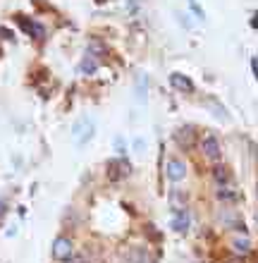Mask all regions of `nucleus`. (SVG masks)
Instances as JSON below:
<instances>
[{"label": "nucleus", "mask_w": 258, "mask_h": 263, "mask_svg": "<svg viewBox=\"0 0 258 263\" xmlns=\"http://www.w3.org/2000/svg\"><path fill=\"white\" fill-rule=\"evenodd\" d=\"M217 199H223V201H237L239 194L232 187H220V189H217Z\"/></svg>", "instance_id": "14"}, {"label": "nucleus", "mask_w": 258, "mask_h": 263, "mask_svg": "<svg viewBox=\"0 0 258 263\" xmlns=\"http://www.w3.org/2000/svg\"><path fill=\"white\" fill-rule=\"evenodd\" d=\"M65 263H86L84 256H70V258H65Z\"/></svg>", "instance_id": "18"}, {"label": "nucleus", "mask_w": 258, "mask_h": 263, "mask_svg": "<svg viewBox=\"0 0 258 263\" xmlns=\"http://www.w3.org/2000/svg\"><path fill=\"white\" fill-rule=\"evenodd\" d=\"M115 146H117V151L122 153V148H125V144H122V139H117V141H115Z\"/></svg>", "instance_id": "20"}, {"label": "nucleus", "mask_w": 258, "mask_h": 263, "mask_svg": "<svg viewBox=\"0 0 258 263\" xmlns=\"http://www.w3.org/2000/svg\"><path fill=\"white\" fill-rule=\"evenodd\" d=\"M127 175H129V163L125 158H112L108 163V180L110 182H117L122 177H127Z\"/></svg>", "instance_id": "3"}, {"label": "nucleus", "mask_w": 258, "mask_h": 263, "mask_svg": "<svg viewBox=\"0 0 258 263\" xmlns=\"http://www.w3.org/2000/svg\"><path fill=\"white\" fill-rule=\"evenodd\" d=\"M5 213V203H3V201H0V215Z\"/></svg>", "instance_id": "21"}, {"label": "nucleus", "mask_w": 258, "mask_h": 263, "mask_svg": "<svg viewBox=\"0 0 258 263\" xmlns=\"http://www.w3.org/2000/svg\"><path fill=\"white\" fill-rule=\"evenodd\" d=\"M72 256V239L67 237H57L55 242H53V258L57 261H65V258Z\"/></svg>", "instance_id": "4"}, {"label": "nucleus", "mask_w": 258, "mask_h": 263, "mask_svg": "<svg viewBox=\"0 0 258 263\" xmlns=\"http://www.w3.org/2000/svg\"><path fill=\"white\" fill-rule=\"evenodd\" d=\"M134 148L141 153V148H144V139H136V141H134Z\"/></svg>", "instance_id": "19"}, {"label": "nucleus", "mask_w": 258, "mask_h": 263, "mask_svg": "<svg viewBox=\"0 0 258 263\" xmlns=\"http://www.w3.org/2000/svg\"><path fill=\"white\" fill-rule=\"evenodd\" d=\"M146 77H139V82H136V96H139V101H144V96H146Z\"/></svg>", "instance_id": "16"}, {"label": "nucleus", "mask_w": 258, "mask_h": 263, "mask_svg": "<svg viewBox=\"0 0 258 263\" xmlns=\"http://www.w3.org/2000/svg\"><path fill=\"white\" fill-rule=\"evenodd\" d=\"M170 84H172L177 91H187V93H191L194 91V84H191V79H187V77H182V74H170Z\"/></svg>", "instance_id": "9"}, {"label": "nucleus", "mask_w": 258, "mask_h": 263, "mask_svg": "<svg viewBox=\"0 0 258 263\" xmlns=\"http://www.w3.org/2000/svg\"><path fill=\"white\" fill-rule=\"evenodd\" d=\"M232 249H234V254H242V256H246V254H249V251H251V242H249V239H234V242H232Z\"/></svg>", "instance_id": "13"}, {"label": "nucleus", "mask_w": 258, "mask_h": 263, "mask_svg": "<svg viewBox=\"0 0 258 263\" xmlns=\"http://www.w3.org/2000/svg\"><path fill=\"white\" fill-rule=\"evenodd\" d=\"M201 151H203V156H206V158L208 160H217L220 158V141H217L215 137H206L201 141Z\"/></svg>", "instance_id": "6"}, {"label": "nucleus", "mask_w": 258, "mask_h": 263, "mask_svg": "<svg viewBox=\"0 0 258 263\" xmlns=\"http://www.w3.org/2000/svg\"><path fill=\"white\" fill-rule=\"evenodd\" d=\"M213 177H215V182H220V184L230 182V173H227V167H223V165H217L215 170H213Z\"/></svg>", "instance_id": "15"}, {"label": "nucleus", "mask_w": 258, "mask_h": 263, "mask_svg": "<svg viewBox=\"0 0 258 263\" xmlns=\"http://www.w3.org/2000/svg\"><path fill=\"white\" fill-rule=\"evenodd\" d=\"M96 69H98V60H96V55H91V53L79 63V72H82V74H93Z\"/></svg>", "instance_id": "11"}, {"label": "nucleus", "mask_w": 258, "mask_h": 263, "mask_svg": "<svg viewBox=\"0 0 258 263\" xmlns=\"http://www.w3.org/2000/svg\"><path fill=\"white\" fill-rule=\"evenodd\" d=\"M174 141H177V146L180 148H184V151H189V148H194L196 144V129L194 127H180V129L174 132Z\"/></svg>", "instance_id": "2"}, {"label": "nucleus", "mask_w": 258, "mask_h": 263, "mask_svg": "<svg viewBox=\"0 0 258 263\" xmlns=\"http://www.w3.org/2000/svg\"><path fill=\"white\" fill-rule=\"evenodd\" d=\"M91 134H93V122H91V120H86V118H82L77 125L72 127V137L77 139L79 146H84L86 141L91 139Z\"/></svg>", "instance_id": "1"}, {"label": "nucleus", "mask_w": 258, "mask_h": 263, "mask_svg": "<svg viewBox=\"0 0 258 263\" xmlns=\"http://www.w3.org/2000/svg\"><path fill=\"white\" fill-rule=\"evenodd\" d=\"M165 175H168L172 182H180V180H184L187 167H184V163H182L180 158H170L168 163H165Z\"/></svg>", "instance_id": "5"}, {"label": "nucleus", "mask_w": 258, "mask_h": 263, "mask_svg": "<svg viewBox=\"0 0 258 263\" xmlns=\"http://www.w3.org/2000/svg\"><path fill=\"white\" fill-rule=\"evenodd\" d=\"M189 222H191V218H189V213L182 208V211H174L172 215V228L177 230V232H187L189 230Z\"/></svg>", "instance_id": "8"}, {"label": "nucleus", "mask_w": 258, "mask_h": 263, "mask_svg": "<svg viewBox=\"0 0 258 263\" xmlns=\"http://www.w3.org/2000/svg\"><path fill=\"white\" fill-rule=\"evenodd\" d=\"M17 22L22 24V29H24L27 34H34V39H43V36H46V31H43L41 24H36V22H29V20H24V17H19Z\"/></svg>", "instance_id": "10"}, {"label": "nucleus", "mask_w": 258, "mask_h": 263, "mask_svg": "<svg viewBox=\"0 0 258 263\" xmlns=\"http://www.w3.org/2000/svg\"><path fill=\"white\" fill-rule=\"evenodd\" d=\"M189 5H191V10H194L196 17H199V20H203V10L199 7V3H196V0H189Z\"/></svg>", "instance_id": "17"}, {"label": "nucleus", "mask_w": 258, "mask_h": 263, "mask_svg": "<svg viewBox=\"0 0 258 263\" xmlns=\"http://www.w3.org/2000/svg\"><path fill=\"white\" fill-rule=\"evenodd\" d=\"M127 258H129V263H155V256L148 254L146 247H132Z\"/></svg>", "instance_id": "7"}, {"label": "nucleus", "mask_w": 258, "mask_h": 263, "mask_svg": "<svg viewBox=\"0 0 258 263\" xmlns=\"http://www.w3.org/2000/svg\"><path fill=\"white\" fill-rule=\"evenodd\" d=\"M170 203H172L174 211H182V208H184V203H187L184 192H182V189H172V192H170Z\"/></svg>", "instance_id": "12"}]
</instances>
